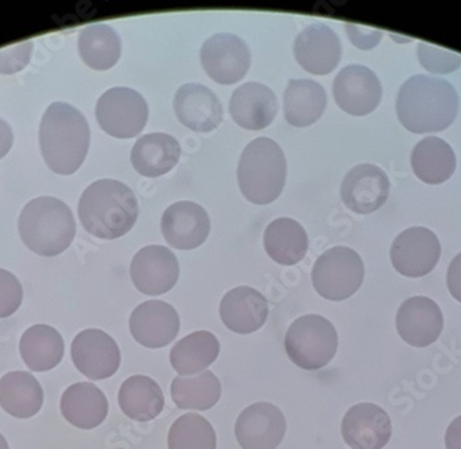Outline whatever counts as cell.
Masks as SVG:
<instances>
[{
    "label": "cell",
    "mask_w": 461,
    "mask_h": 449,
    "mask_svg": "<svg viewBox=\"0 0 461 449\" xmlns=\"http://www.w3.org/2000/svg\"><path fill=\"white\" fill-rule=\"evenodd\" d=\"M79 54L83 62L95 71L113 69L122 56V41L116 31L107 24H95L80 32Z\"/></svg>",
    "instance_id": "cell-33"
},
{
    "label": "cell",
    "mask_w": 461,
    "mask_h": 449,
    "mask_svg": "<svg viewBox=\"0 0 461 449\" xmlns=\"http://www.w3.org/2000/svg\"><path fill=\"white\" fill-rule=\"evenodd\" d=\"M119 407L137 422L154 420L165 408V396L154 379L136 375L124 380L119 390Z\"/></svg>",
    "instance_id": "cell-30"
},
{
    "label": "cell",
    "mask_w": 461,
    "mask_h": 449,
    "mask_svg": "<svg viewBox=\"0 0 461 449\" xmlns=\"http://www.w3.org/2000/svg\"><path fill=\"white\" fill-rule=\"evenodd\" d=\"M95 119L105 133L116 139L139 136L149 122V104L136 90L113 87L98 98Z\"/></svg>",
    "instance_id": "cell-8"
},
{
    "label": "cell",
    "mask_w": 461,
    "mask_h": 449,
    "mask_svg": "<svg viewBox=\"0 0 461 449\" xmlns=\"http://www.w3.org/2000/svg\"><path fill=\"white\" fill-rule=\"evenodd\" d=\"M0 449H10L6 438H5L2 435H0Z\"/></svg>",
    "instance_id": "cell-42"
},
{
    "label": "cell",
    "mask_w": 461,
    "mask_h": 449,
    "mask_svg": "<svg viewBox=\"0 0 461 449\" xmlns=\"http://www.w3.org/2000/svg\"><path fill=\"white\" fill-rule=\"evenodd\" d=\"M286 419L269 402H258L243 409L235 423V435L242 449H276L286 435Z\"/></svg>",
    "instance_id": "cell-14"
},
{
    "label": "cell",
    "mask_w": 461,
    "mask_h": 449,
    "mask_svg": "<svg viewBox=\"0 0 461 449\" xmlns=\"http://www.w3.org/2000/svg\"><path fill=\"white\" fill-rule=\"evenodd\" d=\"M264 248L276 263L293 266L305 258L308 235L299 222L290 217H281L267 225Z\"/></svg>",
    "instance_id": "cell-28"
},
{
    "label": "cell",
    "mask_w": 461,
    "mask_h": 449,
    "mask_svg": "<svg viewBox=\"0 0 461 449\" xmlns=\"http://www.w3.org/2000/svg\"><path fill=\"white\" fill-rule=\"evenodd\" d=\"M220 354V344L213 334L194 332L181 339L170 352V362L180 375H195L206 370Z\"/></svg>",
    "instance_id": "cell-32"
},
{
    "label": "cell",
    "mask_w": 461,
    "mask_h": 449,
    "mask_svg": "<svg viewBox=\"0 0 461 449\" xmlns=\"http://www.w3.org/2000/svg\"><path fill=\"white\" fill-rule=\"evenodd\" d=\"M328 96L322 85L311 79H292L285 90V118L292 126L307 127L325 113Z\"/></svg>",
    "instance_id": "cell-27"
},
{
    "label": "cell",
    "mask_w": 461,
    "mask_h": 449,
    "mask_svg": "<svg viewBox=\"0 0 461 449\" xmlns=\"http://www.w3.org/2000/svg\"><path fill=\"white\" fill-rule=\"evenodd\" d=\"M45 401V394L32 373L14 371L0 379V407L18 419L35 417Z\"/></svg>",
    "instance_id": "cell-26"
},
{
    "label": "cell",
    "mask_w": 461,
    "mask_h": 449,
    "mask_svg": "<svg viewBox=\"0 0 461 449\" xmlns=\"http://www.w3.org/2000/svg\"><path fill=\"white\" fill-rule=\"evenodd\" d=\"M167 445L169 449H216V432L201 415H183L170 427Z\"/></svg>",
    "instance_id": "cell-35"
},
{
    "label": "cell",
    "mask_w": 461,
    "mask_h": 449,
    "mask_svg": "<svg viewBox=\"0 0 461 449\" xmlns=\"http://www.w3.org/2000/svg\"><path fill=\"white\" fill-rule=\"evenodd\" d=\"M160 230L166 243L180 251L199 248L209 237L211 219L195 202L181 201L165 210Z\"/></svg>",
    "instance_id": "cell-17"
},
{
    "label": "cell",
    "mask_w": 461,
    "mask_h": 449,
    "mask_svg": "<svg viewBox=\"0 0 461 449\" xmlns=\"http://www.w3.org/2000/svg\"><path fill=\"white\" fill-rule=\"evenodd\" d=\"M447 449H461V417H456L445 435Z\"/></svg>",
    "instance_id": "cell-41"
},
{
    "label": "cell",
    "mask_w": 461,
    "mask_h": 449,
    "mask_svg": "<svg viewBox=\"0 0 461 449\" xmlns=\"http://www.w3.org/2000/svg\"><path fill=\"white\" fill-rule=\"evenodd\" d=\"M390 180L379 166H355L347 173L341 184L344 205L358 215H369L379 210L390 196Z\"/></svg>",
    "instance_id": "cell-18"
},
{
    "label": "cell",
    "mask_w": 461,
    "mask_h": 449,
    "mask_svg": "<svg viewBox=\"0 0 461 449\" xmlns=\"http://www.w3.org/2000/svg\"><path fill=\"white\" fill-rule=\"evenodd\" d=\"M447 289L461 303V253H458L447 269Z\"/></svg>",
    "instance_id": "cell-39"
},
{
    "label": "cell",
    "mask_w": 461,
    "mask_h": 449,
    "mask_svg": "<svg viewBox=\"0 0 461 449\" xmlns=\"http://www.w3.org/2000/svg\"><path fill=\"white\" fill-rule=\"evenodd\" d=\"M170 394L180 409L206 411L219 402L221 383L211 371L198 376H178L172 381Z\"/></svg>",
    "instance_id": "cell-34"
},
{
    "label": "cell",
    "mask_w": 461,
    "mask_h": 449,
    "mask_svg": "<svg viewBox=\"0 0 461 449\" xmlns=\"http://www.w3.org/2000/svg\"><path fill=\"white\" fill-rule=\"evenodd\" d=\"M278 110L276 93L263 83H245L230 96V116L246 131H263L274 122Z\"/></svg>",
    "instance_id": "cell-22"
},
{
    "label": "cell",
    "mask_w": 461,
    "mask_h": 449,
    "mask_svg": "<svg viewBox=\"0 0 461 449\" xmlns=\"http://www.w3.org/2000/svg\"><path fill=\"white\" fill-rule=\"evenodd\" d=\"M341 435L352 449H383L390 443L393 425L382 407L364 402L348 409L341 423Z\"/></svg>",
    "instance_id": "cell-19"
},
{
    "label": "cell",
    "mask_w": 461,
    "mask_h": 449,
    "mask_svg": "<svg viewBox=\"0 0 461 449\" xmlns=\"http://www.w3.org/2000/svg\"><path fill=\"white\" fill-rule=\"evenodd\" d=\"M31 50H32V41H28L23 45L12 48V56H4L0 53V72L13 74L24 69L30 61Z\"/></svg>",
    "instance_id": "cell-38"
},
{
    "label": "cell",
    "mask_w": 461,
    "mask_h": 449,
    "mask_svg": "<svg viewBox=\"0 0 461 449\" xmlns=\"http://www.w3.org/2000/svg\"><path fill=\"white\" fill-rule=\"evenodd\" d=\"M139 201L131 187L111 179L90 184L79 201L83 228L100 240H118L136 224Z\"/></svg>",
    "instance_id": "cell-3"
},
{
    "label": "cell",
    "mask_w": 461,
    "mask_h": 449,
    "mask_svg": "<svg viewBox=\"0 0 461 449\" xmlns=\"http://www.w3.org/2000/svg\"><path fill=\"white\" fill-rule=\"evenodd\" d=\"M286 175V157L278 142L258 137L246 145L238 165V184L249 202L272 204L284 191Z\"/></svg>",
    "instance_id": "cell-5"
},
{
    "label": "cell",
    "mask_w": 461,
    "mask_h": 449,
    "mask_svg": "<svg viewBox=\"0 0 461 449\" xmlns=\"http://www.w3.org/2000/svg\"><path fill=\"white\" fill-rule=\"evenodd\" d=\"M14 142L12 126L5 119L0 118V160L9 154Z\"/></svg>",
    "instance_id": "cell-40"
},
{
    "label": "cell",
    "mask_w": 461,
    "mask_h": 449,
    "mask_svg": "<svg viewBox=\"0 0 461 449\" xmlns=\"http://www.w3.org/2000/svg\"><path fill=\"white\" fill-rule=\"evenodd\" d=\"M417 54L420 60L421 66L427 71L434 74H449L460 69L461 56L445 49L435 48V46L420 43L417 48Z\"/></svg>",
    "instance_id": "cell-36"
},
{
    "label": "cell",
    "mask_w": 461,
    "mask_h": 449,
    "mask_svg": "<svg viewBox=\"0 0 461 449\" xmlns=\"http://www.w3.org/2000/svg\"><path fill=\"white\" fill-rule=\"evenodd\" d=\"M72 361L90 380H104L118 372L121 350L115 340L101 329L80 332L71 346Z\"/></svg>",
    "instance_id": "cell-11"
},
{
    "label": "cell",
    "mask_w": 461,
    "mask_h": 449,
    "mask_svg": "<svg viewBox=\"0 0 461 449\" xmlns=\"http://www.w3.org/2000/svg\"><path fill=\"white\" fill-rule=\"evenodd\" d=\"M23 285L13 272L0 269V318H9L21 307Z\"/></svg>",
    "instance_id": "cell-37"
},
{
    "label": "cell",
    "mask_w": 461,
    "mask_h": 449,
    "mask_svg": "<svg viewBox=\"0 0 461 449\" xmlns=\"http://www.w3.org/2000/svg\"><path fill=\"white\" fill-rule=\"evenodd\" d=\"M333 96L344 113L354 116L369 115L382 101V83L367 67L348 66L334 79Z\"/></svg>",
    "instance_id": "cell-13"
},
{
    "label": "cell",
    "mask_w": 461,
    "mask_h": 449,
    "mask_svg": "<svg viewBox=\"0 0 461 449\" xmlns=\"http://www.w3.org/2000/svg\"><path fill=\"white\" fill-rule=\"evenodd\" d=\"M396 331L409 346H431L444 331V314L431 298L414 296L401 305Z\"/></svg>",
    "instance_id": "cell-15"
},
{
    "label": "cell",
    "mask_w": 461,
    "mask_h": 449,
    "mask_svg": "<svg viewBox=\"0 0 461 449\" xmlns=\"http://www.w3.org/2000/svg\"><path fill=\"white\" fill-rule=\"evenodd\" d=\"M414 175L427 184H442L452 178L456 170L453 148L439 137L421 140L411 151Z\"/></svg>",
    "instance_id": "cell-31"
},
{
    "label": "cell",
    "mask_w": 461,
    "mask_h": 449,
    "mask_svg": "<svg viewBox=\"0 0 461 449\" xmlns=\"http://www.w3.org/2000/svg\"><path fill=\"white\" fill-rule=\"evenodd\" d=\"M338 347V331L328 318L318 314L297 318L285 336V349L290 360L305 371L325 368L333 360Z\"/></svg>",
    "instance_id": "cell-6"
},
{
    "label": "cell",
    "mask_w": 461,
    "mask_h": 449,
    "mask_svg": "<svg viewBox=\"0 0 461 449\" xmlns=\"http://www.w3.org/2000/svg\"><path fill=\"white\" fill-rule=\"evenodd\" d=\"M66 346L57 329L50 325H33L21 336L20 353L25 365L33 372H46L61 362Z\"/></svg>",
    "instance_id": "cell-29"
},
{
    "label": "cell",
    "mask_w": 461,
    "mask_h": 449,
    "mask_svg": "<svg viewBox=\"0 0 461 449\" xmlns=\"http://www.w3.org/2000/svg\"><path fill=\"white\" fill-rule=\"evenodd\" d=\"M18 233L28 249L53 258L71 246L77 223L68 205L53 197H39L21 212Z\"/></svg>",
    "instance_id": "cell-4"
},
{
    "label": "cell",
    "mask_w": 461,
    "mask_h": 449,
    "mask_svg": "<svg viewBox=\"0 0 461 449\" xmlns=\"http://www.w3.org/2000/svg\"><path fill=\"white\" fill-rule=\"evenodd\" d=\"M131 277L134 287L144 295H165L177 284L180 266L170 249L159 245L145 246L131 261Z\"/></svg>",
    "instance_id": "cell-12"
},
{
    "label": "cell",
    "mask_w": 461,
    "mask_h": 449,
    "mask_svg": "<svg viewBox=\"0 0 461 449\" xmlns=\"http://www.w3.org/2000/svg\"><path fill=\"white\" fill-rule=\"evenodd\" d=\"M62 417L67 422L82 430L98 427L108 415V399L93 383L80 381L72 384L61 397Z\"/></svg>",
    "instance_id": "cell-24"
},
{
    "label": "cell",
    "mask_w": 461,
    "mask_h": 449,
    "mask_svg": "<svg viewBox=\"0 0 461 449\" xmlns=\"http://www.w3.org/2000/svg\"><path fill=\"white\" fill-rule=\"evenodd\" d=\"M457 92L442 78L414 75L403 83L396 98V114L411 133H435L447 129L457 116Z\"/></svg>",
    "instance_id": "cell-1"
},
{
    "label": "cell",
    "mask_w": 461,
    "mask_h": 449,
    "mask_svg": "<svg viewBox=\"0 0 461 449\" xmlns=\"http://www.w3.org/2000/svg\"><path fill=\"white\" fill-rule=\"evenodd\" d=\"M178 121L191 131L209 133L222 122V105L209 87L199 83H186L176 93L173 101Z\"/></svg>",
    "instance_id": "cell-21"
},
{
    "label": "cell",
    "mask_w": 461,
    "mask_h": 449,
    "mask_svg": "<svg viewBox=\"0 0 461 449\" xmlns=\"http://www.w3.org/2000/svg\"><path fill=\"white\" fill-rule=\"evenodd\" d=\"M269 307L263 293L250 287H238L225 293L220 305L222 324L230 332L253 334L266 324Z\"/></svg>",
    "instance_id": "cell-23"
},
{
    "label": "cell",
    "mask_w": 461,
    "mask_h": 449,
    "mask_svg": "<svg viewBox=\"0 0 461 449\" xmlns=\"http://www.w3.org/2000/svg\"><path fill=\"white\" fill-rule=\"evenodd\" d=\"M201 62L204 72L214 82L234 85L240 82L250 69V49L234 33H216L202 46Z\"/></svg>",
    "instance_id": "cell-9"
},
{
    "label": "cell",
    "mask_w": 461,
    "mask_h": 449,
    "mask_svg": "<svg viewBox=\"0 0 461 449\" xmlns=\"http://www.w3.org/2000/svg\"><path fill=\"white\" fill-rule=\"evenodd\" d=\"M129 325L137 344L149 349H162L177 337L180 316L169 303L149 300L137 306Z\"/></svg>",
    "instance_id": "cell-20"
},
{
    "label": "cell",
    "mask_w": 461,
    "mask_h": 449,
    "mask_svg": "<svg viewBox=\"0 0 461 449\" xmlns=\"http://www.w3.org/2000/svg\"><path fill=\"white\" fill-rule=\"evenodd\" d=\"M311 277L320 296L331 302H343L364 284V261L354 249L334 246L317 259Z\"/></svg>",
    "instance_id": "cell-7"
},
{
    "label": "cell",
    "mask_w": 461,
    "mask_h": 449,
    "mask_svg": "<svg viewBox=\"0 0 461 449\" xmlns=\"http://www.w3.org/2000/svg\"><path fill=\"white\" fill-rule=\"evenodd\" d=\"M391 263L400 274L420 278L429 274L441 258V243L426 227H411L401 233L391 246Z\"/></svg>",
    "instance_id": "cell-10"
},
{
    "label": "cell",
    "mask_w": 461,
    "mask_h": 449,
    "mask_svg": "<svg viewBox=\"0 0 461 449\" xmlns=\"http://www.w3.org/2000/svg\"><path fill=\"white\" fill-rule=\"evenodd\" d=\"M293 53L304 71L328 75L338 69L343 48L338 33L322 23H315L299 33Z\"/></svg>",
    "instance_id": "cell-16"
},
{
    "label": "cell",
    "mask_w": 461,
    "mask_h": 449,
    "mask_svg": "<svg viewBox=\"0 0 461 449\" xmlns=\"http://www.w3.org/2000/svg\"><path fill=\"white\" fill-rule=\"evenodd\" d=\"M181 158V147L175 137L165 133L140 137L131 151V163L144 178H159L169 173Z\"/></svg>",
    "instance_id": "cell-25"
},
{
    "label": "cell",
    "mask_w": 461,
    "mask_h": 449,
    "mask_svg": "<svg viewBox=\"0 0 461 449\" xmlns=\"http://www.w3.org/2000/svg\"><path fill=\"white\" fill-rule=\"evenodd\" d=\"M39 144L50 170L61 176L74 175L89 152V124L71 104L57 101L41 118Z\"/></svg>",
    "instance_id": "cell-2"
}]
</instances>
